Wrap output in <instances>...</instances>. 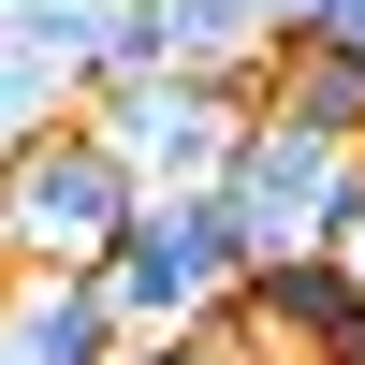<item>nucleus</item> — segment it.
Listing matches in <instances>:
<instances>
[{"mask_svg": "<svg viewBox=\"0 0 365 365\" xmlns=\"http://www.w3.org/2000/svg\"><path fill=\"white\" fill-rule=\"evenodd\" d=\"M132 175H117V146L88 132V117H58V132L0 146V278H29V263H58V278H88V263L117 249V220H132Z\"/></svg>", "mask_w": 365, "mask_h": 365, "instance_id": "f257e3e1", "label": "nucleus"}, {"mask_svg": "<svg viewBox=\"0 0 365 365\" xmlns=\"http://www.w3.org/2000/svg\"><path fill=\"white\" fill-rule=\"evenodd\" d=\"M88 278H103L117 336H205V322L234 307V278H249V249H234V220H220L205 190H146Z\"/></svg>", "mask_w": 365, "mask_h": 365, "instance_id": "f03ea898", "label": "nucleus"}, {"mask_svg": "<svg viewBox=\"0 0 365 365\" xmlns=\"http://www.w3.org/2000/svg\"><path fill=\"white\" fill-rule=\"evenodd\" d=\"M73 117L117 146L132 190H205L220 146H234V117H249V73H117V88H88Z\"/></svg>", "mask_w": 365, "mask_h": 365, "instance_id": "7ed1b4c3", "label": "nucleus"}, {"mask_svg": "<svg viewBox=\"0 0 365 365\" xmlns=\"http://www.w3.org/2000/svg\"><path fill=\"white\" fill-rule=\"evenodd\" d=\"M336 190H351V146H336V132H278V117H234L220 175H205V205L234 220V249H249V263H278V249H322Z\"/></svg>", "mask_w": 365, "mask_h": 365, "instance_id": "20e7f679", "label": "nucleus"}, {"mask_svg": "<svg viewBox=\"0 0 365 365\" xmlns=\"http://www.w3.org/2000/svg\"><path fill=\"white\" fill-rule=\"evenodd\" d=\"M0 365H117V307H103V278H58V263L0 278Z\"/></svg>", "mask_w": 365, "mask_h": 365, "instance_id": "39448f33", "label": "nucleus"}, {"mask_svg": "<svg viewBox=\"0 0 365 365\" xmlns=\"http://www.w3.org/2000/svg\"><path fill=\"white\" fill-rule=\"evenodd\" d=\"M175 73H263V0H146Z\"/></svg>", "mask_w": 365, "mask_h": 365, "instance_id": "423d86ee", "label": "nucleus"}, {"mask_svg": "<svg viewBox=\"0 0 365 365\" xmlns=\"http://www.w3.org/2000/svg\"><path fill=\"white\" fill-rule=\"evenodd\" d=\"M103 15H117V0H0V29H15L73 103H88V73H103Z\"/></svg>", "mask_w": 365, "mask_h": 365, "instance_id": "0eeeda50", "label": "nucleus"}, {"mask_svg": "<svg viewBox=\"0 0 365 365\" xmlns=\"http://www.w3.org/2000/svg\"><path fill=\"white\" fill-rule=\"evenodd\" d=\"M322 263L365 292V161H351V190H336V220H322Z\"/></svg>", "mask_w": 365, "mask_h": 365, "instance_id": "6e6552de", "label": "nucleus"}, {"mask_svg": "<svg viewBox=\"0 0 365 365\" xmlns=\"http://www.w3.org/2000/svg\"><path fill=\"white\" fill-rule=\"evenodd\" d=\"M117 365H234V351H220V322H205V336H117Z\"/></svg>", "mask_w": 365, "mask_h": 365, "instance_id": "1a4fd4ad", "label": "nucleus"}, {"mask_svg": "<svg viewBox=\"0 0 365 365\" xmlns=\"http://www.w3.org/2000/svg\"><path fill=\"white\" fill-rule=\"evenodd\" d=\"M263 44H322V0H263Z\"/></svg>", "mask_w": 365, "mask_h": 365, "instance_id": "9d476101", "label": "nucleus"}, {"mask_svg": "<svg viewBox=\"0 0 365 365\" xmlns=\"http://www.w3.org/2000/svg\"><path fill=\"white\" fill-rule=\"evenodd\" d=\"M322 44H336V58H365V0H322Z\"/></svg>", "mask_w": 365, "mask_h": 365, "instance_id": "9b49d317", "label": "nucleus"}, {"mask_svg": "<svg viewBox=\"0 0 365 365\" xmlns=\"http://www.w3.org/2000/svg\"><path fill=\"white\" fill-rule=\"evenodd\" d=\"M351 161H365V146H351Z\"/></svg>", "mask_w": 365, "mask_h": 365, "instance_id": "f8f14e48", "label": "nucleus"}]
</instances>
